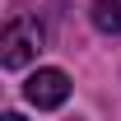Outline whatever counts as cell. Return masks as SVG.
<instances>
[{"label": "cell", "instance_id": "1", "mask_svg": "<svg viewBox=\"0 0 121 121\" xmlns=\"http://www.w3.org/2000/svg\"><path fill=\"white\" fill-rule=\"evenodd\" d=\"M65 98H70V75L60 65H37L23 79V103L37 112H56V107H65Z\"/></svg>", "mask_w": 121, "mask_h": 121}, {"label": "cell", "instance_id": "2", "mask_svg": "<svg viewBox=\"0 0 121 121\" xmlns=\"http://www.w3.org/2000/svg\"><path fill=\"white\" fill-rule=\"evenodd\" d=\"M0 65L5 70H23L37 51H42V28L33 23V19H14L9 28H5V37H0Z\"/></svg>", "mask_w": 121, "mask_h": 121}, {"label": "cell", "instance_id": "3", "mask_svg": "<svg viewBox=\"0 0 121 121\" xmlns=\"http://www.w3.org/2000/svg\"><path fill=\"white\" fill-rule=\"evenodd\" d=\"M89 19H93L98 33L117 37V33H121V0H93V5H89Z\"/></svg>", "mask_w": 121, "mask_h": 121}]
</instances>
